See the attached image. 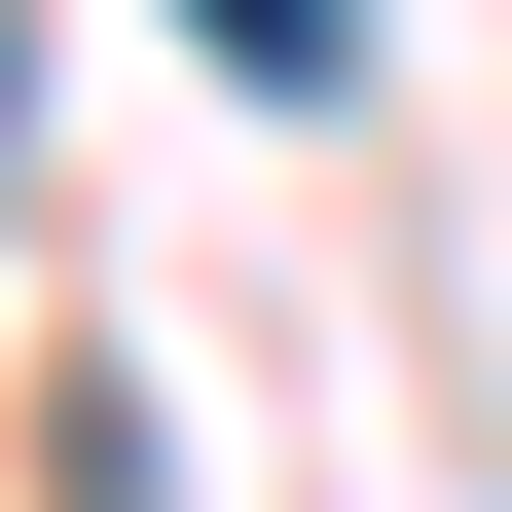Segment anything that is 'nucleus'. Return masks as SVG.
<instances>
[{
    "label": "nucleus",
    "mask_w": 512,
    "mask_h": 512,
    "mask_svg": "<svg viewBox=\"0 0 512 512\" xmlns=\"http://www.w3.org/2000/svg\"><path fill=\"white\" fill-rule=\"evenodd\" d=\"M37 512H147V403H110V366L37 403Z\"/></svg>",
    "instance_id": "obj_2"
},
{
    "label": "nucleus",
    "mask_w": 512,
    "mask_h": 512,
    "mask_svg": "<svg viewBox=\"0 0 512 512\" xmlns=\"http://www.w3.org/2000/svg\"><path fill=\"white\" fill-rule=\"evenodd\" d=\"M183 37H220L256 110H366V0H183Z\"/></svg>",
    "instance_id": "obj_1"
}]
</instances>
